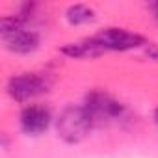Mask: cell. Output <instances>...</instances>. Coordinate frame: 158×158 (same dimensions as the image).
Listing matches in <instances>:
<instances>
[{
  "instance_id": "obj_11",
  "label": "cell",
  "mask_w": 158,
  "mask_h": 158,
  "mask_svg": "<svg viewBox=\"0 0 158 158\" xmlns=\"http://www.w3.org/2000/svg\"><path fill=\"white\" fill-rule=\"evenodd\" d=\"M152 121H154V125L158 127V108H156V110L152 112Z\"/></svg>"
},
{
  "instance_id": "obj_6",
  "label": "cell",
  "mask_w": 158,
  "mask_h": 158,
  "mask_svg": "<svg viewBox=\"0 0 158 158\" xmlns=\"http://www.w3.org/2000/svg\"><path fill=\"white\" fill-rule=\"evenodd\" d=\"M54 121H56V115H54L52 108L43 101L21 106L19 115H17V127H19L21 134L26 138L45 136L54 127Z\"/></svg>"
},
{
  "instance_id": "obj_10",
  "label": "cell",
  "mask_w": 158,
  "mask_h": 158,
  "mask_svg": "<svg viewBox=\"0 0 158 158\" xmlns=\"http://www.w3.org/2000/svg\"><path fill=\"white\" fill-rule=\"evenodd\" d=\"M147 11H149V15H151V19L158 24V0H156V2H149L147 6Z\"/></svg>"
},
{
  "instance_id": "obj_2",
  "label": "cell",
  "mask_w": 158,
  "mask_h": 158,
  "mask_svg": "<svg viewBox=\"0 0 158 158\" xmlns=\"http://www.w3.org/2000/svg\"><path fill=\"white\" fill-rule=\"evenodd\" d=\"M0 39L2 47L15 56H32L43 45V34L39 28L24 23L17 13L0 17Z\"/></svg>"
},
{
  "instance_id": "obj_3",
  "label": "cell",
  "mask_w": 158,
  "mask_h": 158,
  "mask_svg": "<svg viewBox=\"0 0 158 158\" xmlns=\"http://www.w3.org/2000/svg\"><path fill=\"white\" fill-rule=\"evenodd\" d=\"M54 88V76L47 71H21L8 76L4 91L15 104L26 106L39 102Z\"/></svg>"
},
{
  "instance_id": "obj_1",
  "label": "cell",
  "mask_w": 158,
  "mask_h": 158,
  "mask_svg": "<svg viewBox=\"0 0 158 158\" xmlns=\"http://www.w3.org/2000/svg\"><path fill=\"white\" fill-rule=\"evenodd\" d=\"M82 106L93 121L95 128L125 127L132 123V112L119 97L104 88H93L84 95Z\"/></svg>"
},
{
  "instance_id": "obj_5",
  "label": "cell",
  "mask_w": 158,
  "mask_h": 158,
  "mask_svg": "<svg viewBox=\"0 0 158 158\" xmlns=\"http://www.w3.org/2000/svg\"><path fill=\"white\" fill-rule=\"evenodd\" d=\"M93 41L102 48L104 54L108 52H115V54H125V52H136V50H143L151 41L130 28L125 26H102L99 28L95 34H91Z\"/></svg>"
},
{
  "instance_id": "obj_7",
  "label": "cell",
  "mask_w": 158,
  "mask_h": 158,
  "mask_svg": "<svg viewBox=\"0 0 158 158\" xmlns=\"http://www.w3.org/2000/svg\"><path fill=\"white\" fill-rule=\"evenodd\" d=\"M58 52L63 58L76 60V61H91V60H97V58L104 56L102 48L93 41L91 35L82 37V39H74V41H67L58 48Z\"/></svg>"
},
{
  "instance_id": "obj_9",
  "label": "cell",
  "mask_w": 158,
  "mask_h": 158,
  "mask_svg": "<svg viewBox=\"0 0 158 158\" xmlns=\"http://www.w3.org/2000/svg\"><path fill=\"white\" fill-rule=\"evenodd\" d=\"M143 54H145L151 61L158 63V43H149V45L143 48Z\"/></svg>"
},
{
  "instance_id": "obj_8",
  "label": "cell",
  "mask_w": 158,
  "mask_h": 158,
  "mask_svg": "<svg viewBox=\"0 0 158 158\" xmlns=\"http://www.w3.org/2000/svg\"><path fill=\"white\" fill-rule=\"evenodd\" d=\"M97 10L89 4H69L63 10V19L71 28L91 26L97 21Z\"/></svg>"
},
{
  "instance_id": "obj_4",
  "label": "cell",
  "mask_w": 158,
  "mask_h": 158,
  "mask_svg": "<svg viewBox=\"0 0 158 158\" xmlns=\"http://www.w3.org/2000/svg\"><path fill=\"white\" fill-rule=\"evenodd\" d=\"M54 130L58 139H61L65 145H78L89 138L95 127L82 102L80 104L69 102L58 112L54 121Z\"/></svg>"
}]
</instances>
